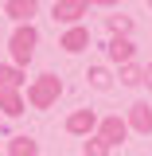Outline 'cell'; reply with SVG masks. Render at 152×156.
Wrapping results in <instances>:
<instances>
[{
    "instance_id": "obj_1",
    "label": "cell",
    "mask_w": 152,
    "mask_h": 156,
    "mask_svg": "<svg viewBox=\"0 0 152 156\" xmlns=\"http://www.w3.org/2000/svg\"><path fill=\"white\" fill-rule=\"evenodd\" d=\"M58 98H62V78L58 74H39L27 82V105L31 109H51Z\"/></svg>"
},
{
    "instance_id": "obj_2",
    "label": "cell",
    "mask_w": 152,
    "mask_h": 156,
    "mask_svg": "<svg viewBox=\"0 0 152 156\" xmlns=\"http://www.w3.org/2000/svg\"><path fill=\"white\" fill-rule=\"evenodd\" d=\"M35 47H39V31L31 27V23H19L16 31H12V39H8V51H12V62H16V66L31 62Z\"/></svg>"
},
{
    "instance_id": "obj_3",
    "label": "cell",
    "mask_w": 152,
    "mask_h": 156,
    "mask_svg": "<svg viewBox=\"0 0 152 156\" xmlns=\"http://www.w3.org/2000/svg\"><path fill=\"white\" fill-rule=\"evenodd\" d=\"M86 12H90V0H55V8H51L55 23H66V27H74Z\"/></svg>"
},
{
    "instance_id": "obj_4",
    "label": "cell",
    "mask_w": 152,
    "mask_h": 156,
    "mask_svg": "<svg viewBox=\"0 0 152 156\" xmlns=\"http://www.w3.org/2000/svg\"><path fill=\"white\" fill-rule=\"evenodd\" d=\"M97 136H101V140H109V148H117V144L129 136V121H125L121 113L101 117V121H97Z\"/></svg>"
},
{
    "instance_id": "obj_5",
    "label": "cell",
    "mask_w": 152,
    "mask_h": 156,
    "mask_svg": "<svg viewBox=\"0 0 152 156\" xmlns=\"http://www.w3.org/2000/svg\"><path fill=\"white\" fill-rule=\"evenodd\" d=\"M125 121H129V133H152V105L148 101H133L129 105V113H125Z\"/></svg>"
},
{
    "instance_id": "obj_6",
    "label": "cell",
    "mask_w": 152,
    "mask_h": 156,
    "mask_svg": "<svg viewBox=\"0 0 152 156\" xmlns=\"http://www.w3.org/2000/svg\"><path fill=\"white\" fill-rule=\"evenodd\" d=\"M94 129H97V113L94 109H74L66 117V133L70 136H94Z\"/></svg>"
},
{
    "instance_id": "obj_7",
    "label": "cell",
    "mask_w": 152,
    "mask_h": 156,
    "mask_svg": "<svg viewBox=\"0 0 152 156\" xmlns=\"http://www.w3.org/2000/svg\"><path fill=\"white\" fill-rule=\"evenodd\" d=\"M105 55L113 58L117 66H125V62H133V55H136V43L129 35H113L109 43H105Z\"/></svg>"
},
{
    "instance_id": "obj_8",
    "label": "cell",
    "mask_w": 152,
    "mask_h": 156,
    "mask_svg": "<svg viewBox=\"0 0 152 156\" xmlns=\"http://www.w3.org/2000/svg\"><path fill=\"white\" fill-rule=\"evenodd\" d=\"M58 47H62L66 55H78V51H86V47H90V31H86L82 23H74V27H70L66 35L58 39Z\"/></svg>"
},
{
    "instance_id": "obj_9",
    "label": "cell",
    "mask_w": 152,
    "mask_h": 156,
    "mask_svg": "<svg viewBox=\"0 0 152 156\" xmlns=\"http://www.w3.org/2000/svg\"><path fill=\"white\" fill-rule=\"evenodd\" d=\"M4 12L16 23H31V16L39 12V0H4Z\"/></svg>"
},
{
    "instance_id": "obj_10",
    "label": "cell",
    "mask_w": 152,
    "mask_h": 156,
    "mask_svg": "<svg viewBox=\"0 0 152 156\" xmlns=\"http://www.w3.org/2000/svg\"><path fill=\"white\" fill-rule=\"evenodd\" d=\"M0 109L8 117H19L23 109H27V98L19 94V90H0Z\"/></svg>"
},
{
    "instance_id": "obj_11",
    "label": "cell",
    "mask_w": 152,
    "mask_h": 156,
    "mask_svg": "<svg viewBox=\"0 0 152 156\" xmlns=\"http://www.w3.org/2000/svg\"><path fill=\"white\" fill-rule=\"evenodd\" d=\"M8 156H39V140H35V136H27V133L12 136V144H8Z\"/></svg>"
},
{
    "instance_id": "obj_12",
    "label": "cell",
    "mask_w": 152,
    "mask_h": 156,
    "mask_svg": "<svg viewBox=\"0 0 152 156\" xmlns=\"http://www.w3.org/2000/svg\"><path fill=\"white\" fill-rule=\"evenodd\" d=\"M19 86H23V70L16 62L12 66H0V90H19Z\"/></svg>"
},
{
    "instance_id": "obj_13",
    "label": "cell",
    "mask_w": 152,
    "mask_h": 156,
    "mask_svg": "<svg viewBox=\"0 0 152 156\" xmlns=\"http://www.w3.org/2000/svg\"><path fill=\"white\" fill-rule=\"evenodd\" d=\"M86 82H90L94 90H113V78H109L105 66H90V70H86Z\"/></svg>"
},
{
    "instance_id": "obj_14",
    "label": "cell",
    "mask_w": 152,
    "mask_h": 156,
    "mask_svg": "<svg viewBox=\"0 0 152 156\" xmlns=\"http://www.w3.org/2000/svg\"><path fill=\"white\" fill-rule=\"evenodd\" d=\"M82 156H109V140H101V136H86V144H82Z\"/></svg>"
},
{
    "instance_id": "obj_15",
    "label": "cell",
    "mask_w": 152,
    "mask_h": 156,
    "mask_svg": "<svg viewBox=\"0 0 152 156\" xmlns=\"http://www.w3.org/2000/svg\"><path fill=\"white\" fill-rule=\"evenodd\" d=\"M109 31L113 35H129L133 31V16H109Z\"/></svg>"
},
{
    "instance_id": "obj_16",
    "label": "cell",
    "mask_w": 152,
    "mask_h": 156,
    "mask_svg": "<svg viewBox=\"0 0 152 156\" xmlns=\"http://www.w3.org/2000/svg\"><path fill=\"white\" fill-rule=\"evenodd\" d=\"M140 70H144V66L125 62V66H121V86H136V82H140Z\"/></svg>"
},
{
    "instance_id": "obj_17",
    "label": "cell",
    "mask_w": 152,
    "mask_h": 156,
    "mask_svg": "<svg viewBox=\"0 0 152 156\" xmlns=\"http://www.w3.org/2000/svg\"><path fill=\"white\" fill-rule=\"evenodd\" d=\"M140 82H144V86H148V90H152V62H148V66H144V70H140Z\"/></svg>"
},
{
    "instance_id": "obj_18",
    "label": "cell",
    "mask_w": 152,
    "mask_h": 156,
    "mask_svg": "<svg viewBox=\"0 0 152 156\" xmlns=\"http://www.w3.org/2000/svg\"><path fill=\"white\" fill-rule=\"evenodd\" d=\"M90 4H97V8H113V4H121V0H90Z\"/></svg>"
},
{
    "instance_id": "obj_19",
    "label": "cell",
    "mask_w": 152,
    "mask_h": 156,
    "mask_svg": "<svg viewBox=\"0 0 152 156\" xmlns=\"http://www.w3.org/2000/svg\"><path fill=\"white\" fill-rule=\"evenodd\" d=\"M0 129H4V117H0Z\"/></svg>"
},
{
    "instance_id": "obj_20",
    "label": "cell",
    "mask_w": 152,
    "mask_h": 156,
    "mask_svg": "<svg viewBox=\"0 0 152 156\" xmlns=\"http://www.w3.org/2000/svg\"><path fill=\"white\" fill-rule=\"evenodd\" d=\"M148 8H152V0H148Z\"/></svg>"
}]
</instances>
